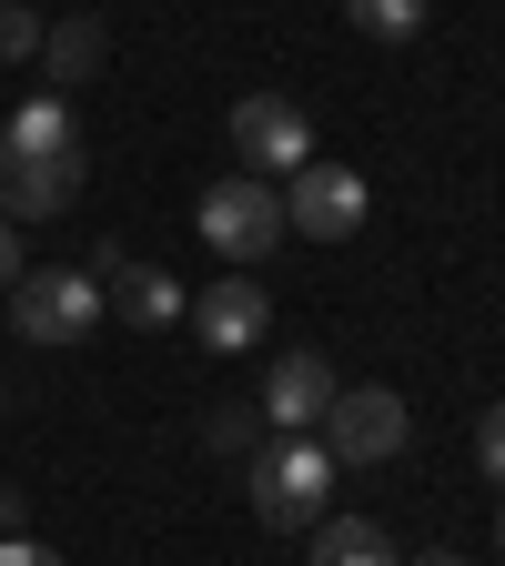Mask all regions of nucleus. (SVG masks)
<instances>
[{
  "mask_svg": "<svg viewBox=\"0 0 505 566\" xmlns=\"http://www.w3.org/2000/svg\"><path fill=\"white\" fill-rule=\"evenodd\" d=\"M324 495H334V455H324V436H273V446H253V516L263 526H324Z\"/></svg>",
  "mask_w": 505,
  "mask_h": 566,
  "instance_id": "f257e3e1",
  "label": "nucleus"
},
{
  "mask_svg": "<svg viewBox=\"0 0 505 566\" xmlns=\"http://www.w3.org/2000/svg\"><path fill=\"white\" fill-rule=\"evenodd\" d=\"M192 223H202V243H212V253L263 263V253H283V192H273V182H253V172H223V182L192 202Z\"/></svg>",
  "mask_w": 505,
  "mask_h": 566,
  "instance_id": "f03ea898",
  "label": "nucleus"
},
{
  "mask_svg": "<svg viewBox=\"0 0 505 566\" xmlns=\"http://www.w3.org/2000/svg\"><path fill=\"white\" fill-rule=\"evenodd\" d=\"M11 324H21L31 344H82V334L102 324V283H92L82 263H51V273L21 263V283H11Z\"/></svg>",
  "mask_w": 505,
  "mask_h": 566,
  "instance_id": "7ed1b4c3",
  "label": "nucleus"
},
{
  "mask_svg": "<svg viewBox=\"0 0 505 566\" xmlns=\"http://www.w3.org/2000/svg\"><path fill=\"white\" fill-rule=\"evenodd\" d=\"M404 436H414V415H404L394 385H354V395L324 405V455L334 465H394Z\"/></svg>",
  "mask_w": 505,
  "mask_h": 566,
  "instance_id": "20e7f679",
  "label": "nucleus"
},
{
  "mask_svg": "<svg viewBox=\"0 0 505 566\" xmlns=\"http://www.w3.org/2000/svg\"><path fill=\"white\" fill-rule=\"evenodd\" d=\"M233 163L253 172V182H294L304 163H314V122H304V102H283V92H243L233 102Z\"/></svg>",
  "mask_w": 505,
  "mask_h": 566,
  "instance_id": "39448f33",
  "label": "nucleus"
},
{
  "mask_svg": "<svg viewBox=\"0 0 505 566\" xmlns=\"http://www.w3.org/2000/svg\"><path fill=\"white\" fill-rule=\"evenodd\" d=\"M365 212H375V192L344 163H304L294 182H283V233H304V243H354Z\"/></svg>",
  "mask_w": 505,
  "mask_h": 566,
  "instance_id": "423d86ee",
  "label": "nucleus"
},
{
  "mask_svg": "<svg viewBox=\"0 0 505 566\" xmlns=\"http://www.w3.org/2000/svg\"><path fill=\"white\" fill-rule=\"evenodd\" d=\"M82 202V153H0V223H51Z\"/></svg>",
  "mask_w": 505,
  "mask_h": 566,
  "instance_id": "0eeeda50",
  "label": "nucleus"
},
{
  "mask_svg": "<svg viewBox=\"0 0 505 566\" xmlns=\"http://www.w3.org/2000/svg\"><path fill=\"white\" fill-rule=\"evenodd\" d=\"M344 385H334V365H324V354L304 344V354H273V375H263V424H273V436H304V424H324V405H334Z\"/></svg>",
  "mask_w": 505,
  "mask_h": 566,
  "instance_id": "6e6552de",
  "label": "nucleus"
},
{
  "mask_svg": "<svg viewBox=\"0 0 505 566\" xmlns=\"http://www.w3.org/2000/svg\"><path fill=\"white\" fill-rule=\"evenodd\" d=\"M82 273L102 283V294L122 304V324H141V334H152V324H172V314H182V283H172V273H152V263H131L122 243H102V253H92Z\"/></svg>",
  "mask_w": 505,
  "mask_h": 566,
  "instance_id": "1a4fd4ad",
  "label": "nucleus"
},
{
  "mask_svg": "<svg viewBox=\"0 0 505 566\" xmlns=\"http://www.w3.org/2000/svg\"><path fill=\"white\" fill-rule=\"evenodd\" d=\"M192 314V334L212 344V354H253L263 344V324H273V304H263V283L253 273H233V283H212L202 304H182Z\"/></svg>",
  "mask_w": 505,
  "mask_h": 566,
  "instance_id": "9d476101",
  "label": "nucleus"
},
{
  "mask_svg": "<svg viewBox=\"0 0 505 566\" xmlns=\"http://www.w3.org/2000/svg\"><path fill=\"white\" fill-rule=\"evenodd\" d=\"M314 566H404V556H394V536L375 516H324L314 526Z\"/></svg>",
  "mask_w": 505,
  "mask_h": 566,
  "instance_id": "9b49d317",
  "label": "nucleus"
},
{
  "mask_svg": "<svg viewBox=\"0 0 505 566\" xmlns=\"http://www.w3.org/2000/svg\"><path fill=\"white\" fill-rule=\"evenodd\" d=\"M0 153H82V132H71V102H61V92L21 102V112H11V132H0Z\"/></svg>",
  "mask_w": 505,
  "mask_h": 566,
  "instance_id": "f8f14e48",
  "label": "nucleus"
},
{
  "mask_svg": "<svg viewBox=\"0 0 505 566\" xmlns=\"http://www.w3.org/2000/svg\"><path fill=\"white\" fill-rule=\"evenodd\" d=\"M41 61H51V82H92V61H102V21H61V31H41Z\"/></svg>",
  "mask_w": 505,
  "mask_h": 566,
  "instance_id": "ddd939ff",
  "label": "nucleus"
},
{
  "mask_svg": "<svg viewBox=\"0 0 505 566\" xmlns=\"http://www.w3.org/2000/svg\"><path fill=\"white\" fill-rule=\"evenodd\" d=\"M344 11H354L365 41H414L424 31V0H344Z\"/></svg>",
  "mask_w": 505,
  "mask_h": 566,
  "instance_id": "4468645a",
  "label": "nucleus"
},
{
  "mask_svg": "<svg viewBox=\"0 0 505 566\" xmlns=\"http://www.w3.org/2000/svg\"><path fill=\"white\" fill-rule=\"evenodd\" d=\"M253 424H263V415L233 405V415H212V424H202V446H212V455H253Z\"/></svg>",
  "mask_w": 505,
  "mask_h": 566,
  "instance_id": "2eb2a0df",
  "label": "nucleus"
},
{
  "mask_svg": "<svg viewBox=\"0 0 505 566\" xmlns=\"http://www.w3.org/2000/svg\"><path fill=\"white\" fill-rule=\"evenodd\" d=\"M41 51V21L21 11V0H0V61H31Z\"/></svg>",
  "mask_w": 505,
  "mask_h": 566,
  "instance_id": "dca6fc26",
  "label": "nucleus"
},
{
  "mask_svg": "<svg viewBox=\"0 0 505 566\" xmlns=\"http://www.w3.org/2000/svg\"><path fill=\"white\" fill-rule=\"evenodd\" d=\"M475 465L505 485V405H485V424H475Z\"/></svg>",
  "mask_w": 505,
  "mask_h": 566,
  "instance_id": "f3484780",
  "label": "nucleus"
},
{
  "mask_svg": "<svg viewBox=\"0 0 505 566\" xmlns=\"http://www.w3.org/2000/svg\"><path fill=\"white\" fill-rule=\"evenodd\" d=\"M0 566H61V556H51L41 536H0Z\"/></svg>",
  "mask_w": 505,
  "mask_h": 566,
  "instance_id": "a211bd4d",
  "label": "nucleus"
},
{
  "mask_svg": "<svg viewBox=\"0 0 505 566\" xmlns=\"http://www.w3.org/2000/svg\"><path fill=\"white\" fill-rule=\"evenodd\" d=\"M21 283V223H0V294Z\"/></svg>",
  "mask_w": 505,
  "mask_h": 566,
  "instance_id": "6ab92c4d",
  "label": "nucleus"
},
{
  "mask_svg": "<svg viewBox=\"0 0 505 566\" xmlns=\"http://www.w3.org/2000/svg\"><path fill=\"white\" fill-rule=\"evenodd\" d=\"M404 566H465V556H404Z\"/></svg>",
  "mask_w": 505,
  "mask_h": 566,
  "instance_id": "aec40b11",
  "label": "nucleus"
},
{
  "mask_svg": "<svg viewBox=\"0 0 505 566\" xmlns=\"http://www.w3.org/2000/svg\"><path fill=\"white\" fill-rule=\"evenodd\" d=\"M495 546H505V516H495Z\"/></svg>",
  "mask_w": 505,
  "mask_h": 566,
  "instance_id": "412c9836",
  "label": "nucleus"
},
{
  "mask_svg": "<svg viewBox=\"0 0 505 566\" xmlns=\"http://www.w3.org/2000/svg\"><path fill=\"white\" fill-rule=\"evenodd\" d=\"M21 11H31V0H21Z\"/></svg>",
  "mask_w": 505,
  "mask_h": 566,
  "instance_id": "4be33fe9",
  "label": "nucleus"
}]
</instances>
